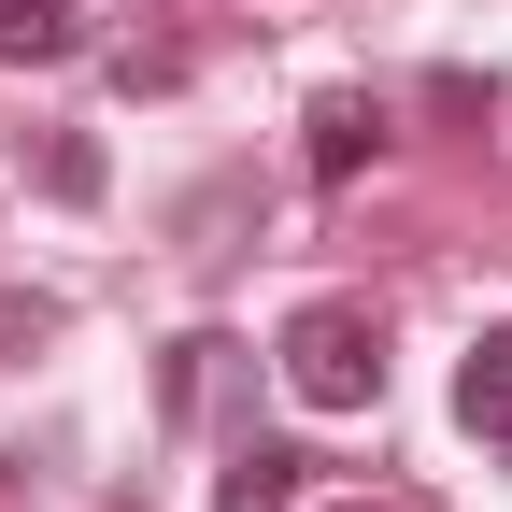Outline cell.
Returning <instances> with one entry per match:
<instances>
[{
  "mask_svg": "<svg viewBox=\"0 0 512 512\" xmlns=\"http://www.w3.org/2000/svg\"><path fill=\"white\" fill-rule=\"evenodd\" d=\"M285 384L313 413H370L384 399V313L370 299H313L299 328H285Z\"/></svg>",
  "mask_w": 512,
  "mask_h": 512,
  "instance_id": "cell-1",
  "label": "cell"
},
{
  "mask_svg": "<svg viewBox=\"0 0 512 512\" xmlns=\"http://www.w3.org/2000/svg\"><path fill=\"white\" fill-rule=\"evenodd\" d=\"M86 43V0H0V72H72Z\"/></svg>",
  "mask_w": 512,
  "mask_h": 512,
  "instance_id": "cell-2",
  "label": "cell"
},
{
  "mask_svg": "<svg viewBox=\"0 0 512 512\" xmlns=\"http://www.w3.org/2000/svg\"><path fill=\"white\" fill-rule=\"evenodd\" d=\"M299 470H313L299 441H242V456L214 470V512H299Z\"/></svg>",
  "mask_w": 512,
  "mask_h": 512,
  "instance_id": "cell-3",
  "label": "cell"
},
{
  "mask_svg": "<svg viewBox=\"0 0 512 512\" xmlns=\"http://www.w3.org/2000/svg\"><path fill=\"white\" fill-rule=\"evenodd\" d=\"M370 143H384V100H356V86H342V100H313V185H356Z\"/></svg>",
  "mask_w": 512,
  "mask_h": 512,
  "instance_id": "cell-4",
  "label": "cell"
},
{
  "mask_svg": "<svg viewBox=\"0 0 512 512\" xmlns=\"http://www.w3.org/2000/svg\"><path fill=\"white\" fill-rule=\"evenodd\" d=\"M456 427H484V441H512V328H484V342L456 356Z\"/></svg>",
  "mask_w": 512,
  "mask_h": 512,
  "instance_id": "cell-5",
  "label": "cell"
},
{
  "mask_svg": "<svg viewBox=\"0 0 512 512\" xmlns=\"http://www.w3.org/2000/svg\"><path fill=\"white\" fill-rule=\"evenodd\" d=\"M342 512H384V498H342Z\"/></svg>",
  "mask_w": 512,
  "mask_h": 512,
  "instance_id": "cell-6",
  "label": "cell"
}]
</instances>
